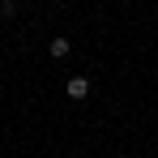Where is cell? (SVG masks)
Here are the masks:
<instances>
[{
    "label": "cell",
    "mask_w": 158,
    "mask_h": 158,
    "mask_svg": "<svg viewBox=\"0 0 158 158\" xmlns=\"http://www.w3.org/2000/svg\"><path fill=\"white\" fill-rule=\"evenodd\" d=\"M64 90H69V98H77V103H81V98L90 94V81H85V77H69V85H64Z\"/></svg>",
    "instance_id": "6da1fadb"
},
{
    "label": "cell",
    "mask_w": 158,
    "mask_h": 158,
    "mask_svg": "<svg viewBox=\"0 0 158 158\" xmlns=\"http://www.w3.org/2000/svg\"><path fill=\"white\" fill-rule=\"evenodd\" d=\"M47 52H52L56 60H64V56H69V39H64V34H56V39H52V47H47Z\"/></svg>",
    "instance_id": "7a4b0ae2"
},
{
    "label": "cell",
    "mask_w": 158,
    "mask_h": 158,
    "mask_svg": "<svg viewBox=\"0 0 158 158\" xmlns=\"http://www.w3.org/2000/svg\"><path fill=\"white\" fill-rule=\"evenodd\" d=\"M13 9H17L13 0H0V17H13Z\"/></svg>",
    "instance_id": "3957f363"
}]
</instances>
